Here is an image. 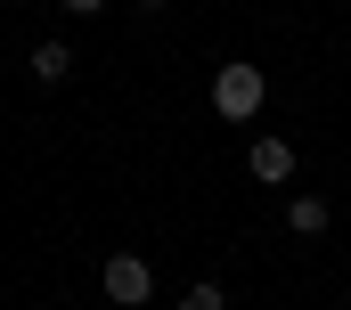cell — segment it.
Segmentation results:
<instances>
[{
  "instance_id": "obj_1",
  "label": "cell",
  "mask_w": 351,
  "mask_h": 310,
  "mask_svg": "<svg viewBox=\"0 0 351 310\" xmlns=\"http://www.w3.org/2000/svg\"><path fill=\"white\" fill-rule=\"evenodd\" d=\"M213 115H221V123H254V115H262V66H254V58H229V66L213 74Z\"/></svg>"
},
{
  "instance_id": "obj_2",
  "label": "cell",
  "mask_w": 351,
  "mask_h": 310,
  "mask_svg": "<svg viewBox=\"0 0 351 310\" xmlns=\"http://www.w3.org/2000/svg\"><path fill=\"white\" fill-rule=\"evenodd\" d=\"M98 286H106V302H114V310H147V294H156V270H147L139 253H106Z\"/></svg>"
},
{
  "instance_id": "obj_3",
  "label": "cell",
  "mask_w": 351,
  "mask_h": 310,
  "mask_svg": "<svg viewBox=\"0 0 351 310\" xmlns=\"http://www.w3.org/2000/svg\"><path fill=\"white\" fill-rule=\"evenodd\" d=\"M245 171H254V180H262V188H278V180H294V147H286V139H254V147H245Z\"/></svg>"
},
{
  "instance_id": "obj_4",
  "label": "cell",
  "mask_w": 351,
  "mask_h": 310,
  "mask_svg": "<svg viewBox=\"0 0 351 310\" xmlns=\"http://www.w3.org/2000/svg\"><path fill=\"white\" fill-rule=\"evenodd\" d=\"M25 66H33L41 90H58V82L74 74V49H66V41H33V58H25Z\"/></svg>"
},
{
  "instance_id": "obj_5",
  "label": "cell",
  "mask_w": 351,
  "mask_h": 310,
  "mask_svg": "<svg viewBox=\"0 0 351 310\" xmlns=\"http://www.w3.org/2000/svg\"><path fill=\"white\" fill-rule=\"evenodd\" d=\"M286 229H294V237H319V229H327V196H294V204H286Z\"/></svg>"
},
{
  "instance_id": "obj_6",
  "label": "cell",
  "mask_w": 351,
  "mask_h": 310,
  "mask_svg": "<svg viewBox=\"0 0 351 310\" xmlns=\"http://www.w3.org/2000/svg\"><path fill=\"white\" fill-rule=\"evenodd\" d=\"M180 310H229V294L204 278V286H188V294H180Z\"/></svg>"
},
{
  "instance_id": "obj_7",
  "label": "cell",
  "mask_w": 351,
  "mask_h": 310,
  "mask_svg": "<svg viewBox=\"0 0 351 310\" xmlns=\"http://www.w3.org/2000/svg\"><path fill=\"white\" fill-rule=\"evenodd\" d=\"M58 8H66V16H98L106 0H58Z\"/></svg>"
},
{
  "instance_id": "obj_8",
  "label": "cell",
  "mask_w": 351,
  "mask_h": 310,
  "mask_svg": "<svg viewBox=\"0 0 351 310\" xmlns=\"http://www.w3.org/2000/svg\"><path fill=\"white\" fill-rule=\"evenodd\" d=\"M139 8H172V0H139Z\"/></svg>"
}]
</instances>
